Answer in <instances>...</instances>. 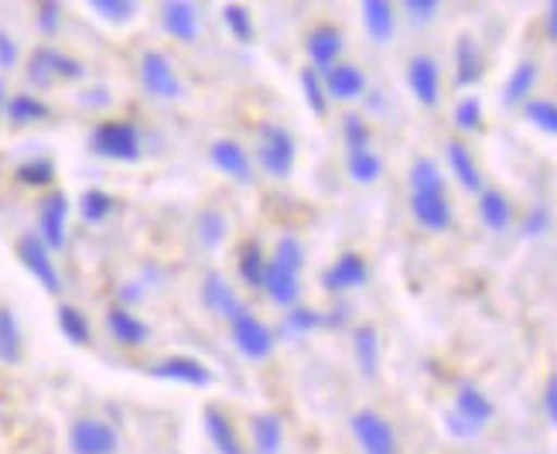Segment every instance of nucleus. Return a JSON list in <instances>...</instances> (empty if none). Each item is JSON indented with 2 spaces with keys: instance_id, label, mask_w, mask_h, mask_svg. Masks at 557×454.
<instances>
[{
  "instance_id": "f257e3e1",
  "label": "nucleus",
  "mask_w": 557,
  "mask_h": 454,
  "mask_svg": "<svg viewBox=\"0 0 557 454\" xmlns=\"http://www.w3.org/2000/svg\"><path fill=\"white\" fill-rule=\"evenodd\" d=\"M89 151L116 164H137L144 157L140 130L131 119H100L89 134Z\"/></svg>"
},
{
  "instance_id": "f03ea898",
  "label": "nucleus",
  "mask_w": 557,
  "mask_h": 454,
  "mask_svg": "<svg viewBox=\"0 0 557 454\" xmlns=\"http://www.w3.org/2000/svg\"><path fill=\"white\" fill-rule=\"evenodd\" d=\"M257 157H260V167L274 178H287L290 167H295V157H298V143H295V134L281 124H263L260 127V148H257Z\"/></svg>"
},
{
  "instance_id": "7ed1b4c3",
  "label": "nucleus",
  "mask_w": 557,
  "mask_h": 454,
  "mask_svg": "<svg viewBox=\"0 0 557 454\" xmlns=\"http://www.w3.org/2000/svg\"><path fill=\"white\" fill-rule=\"evenodd\" d=\"M14 253L24 263V270H28L48 294H62V274L55 267V256H52V250L41 243L38 232H24L14 243Z\"/></svg>"
},
{
  "instance_id": "20e7f679",
  "label": "nucleus",
  "mask_w": 557,
  "mask_h": 454,
  "mask_svg": "<svg viewBox=\"0 0 557 454\" xmlns=\"http://www.w3.org/2000/svg\"><path fill=\"white\" fill-rule=\"evenodd\" d=\"M140 86L144 92H151L154 100H178L182 96L178 68L164 52H158V48H148V52L140 55Z\"/></svg>"
},
{
  "instance_id": "39448f33",
  "label": "nucleus",
  "mask_w": 557,
  "mask_h": 454,
  "mask_svg": "<svg viewBox=\"0 0 557 454\" xmlns=\"http://www.w3.org/2000/svg\"><path fill=\"white\" fill-rule=\"evenodd\" d=\"M120 438L113 424L103 417H76L69 424V451L72 454H116Z\"/></svg>"
},
{
  "instance_id": "423d86ee",
  "label": "nucleus",
  "mask_w": 557,
  "mask_h": 454,
  "mask_svg": "<svg viewBox=\"0 0 557 454\" xmlns=\"http://www.w3.org/2000/svg\"><path fill=\"white\" fill-rule=\"evenodd\" d=\"M230 331H233V345L244 352L247 358H253V363H260V358H268L274 352V342H277L274 328L263 325L253 315V311H247V307L230 321Z\"/></svg>"
},
{
  "instance_id": "0eeeda50",
  "label": "nucleus",
  "mask_w": 557,
  "mask_h": 454,
  "mask_svg": "<svg viewBox=\"0 0 557 454\" xmlns=\"http://www.w3.org/2000/svg\"><path fill=\"white\" fill-rule=\"evenodd\" d=\"M38 236L48 250H62L69 239V196L65 191H48L38 202Z\"/></svg>"
},
{
  "instance_id": "6e6552de",
  "label": "nucleus",
  "mask_w": 557,
  "mask_h": 454,
  "mask_svg": "<svg viewBox=\"0 0 557 454\" xmlns=\"http://www.w3.org/2000/svg\"><path fill=\"white\" fill-rule=\"evenodd\" d=\"M352 434L362 447V454H397V434L391 420H383L376 411L352 414Z\"/></svg>"
},
{
  "instance_id": "1a4fd4ad",
  "label": "nucleus",
  "mask_w": 557,
  "mask_h": 454,
  "mask_svg": "<svg viewBox=\"0 0 557 454\" xmlns=\"http://www.w3.org/2000/svg\"><path fill=\"white\" fill-rule=\"evenodd\" d=\"M148 376L168 379V382H185V387H196V390L212 387V369L196 355H168L161 363L148 366Z\"/></svg>"
},
{
  "instance_id": "9d476101",
  "label": "nucleus",
  "mask_w": 557,
  "mask_h": 454,
  "mask_svg": "<svg viewBox=\"0 0 557 454\" xmlns=\"http://www.w3.org/2000/svg\"><path fill=\"white\" fill-rule=\"evenodd\" d=\"M407 86L421 106H434L442 100V68L431 55H414L407 62Z\"/></svg>"
},
{
  "instance_id": "9b49d317",
  "label": "nucleus",
  "mask_w": 557,
  "mask_h": 454,
  "mask_svg": "<svg viewBox=\"0 0 557 454\" xmlns=\"http://www.w3.org/2000/svg\"><path fill=\"white\" fill-rule=\"evenodd\" d=\"M343 31L335 28V24H319V28H311L308 38H305V48H308V59H311V68L319 72H329L338 55H343Z\"/></svg>"
},
{
  "instance_id": "f8f14e48",
  "label": "nucleus",
  "mask_w": 557,
  "mask_h": 454,
  "mask_svg": "<svg viewBox=\"0 0 557 454\" xmlns=\"http://www.w3.org/2000/svg\"><path fill=\"white\" fill-rule=\"evenodd\" d=\"M107 331L113 335V342L116 345H127V349H140V345H148L151 339V325L137 318L131 307L124 304H113L107 311Z\"/></svg>"
},
{
  "instance_id": "ddd939ff",
  "label": "nucleus",
  "mask_w": 557,
  "mask_h": 454,
  "mask_svg": "<svg viewBox=\"0 0 557 454\" xmlns=\"http://www.w3.org/2000/svg\"><path fill=\"white\" fill-rule=\"evenodd\" d=\"M209 161L220 167V172L233 181H244L250 185L253 181V161L247 154V148H239L236 140L223 137V140H212V148H209Z\"/></svg>"
},
{
  "instance_id": "4468645a",
  "label": "nucleus",
  "mask_w": 557,
  "mask_h": 454,
  "mask_svg": "<svg viewBox=\"0 0 557 454\" xmlns=\"http://www.w3.org/2000/svg\"><path fill=\"white\" fill-rule=\"evenodd\" d=\"M322 83H325V92L329 100H359L362 92H367V76H362V68L352 65V62H335L329 72H322Z\"/></svg>"
},
{
  "instance_id": "2eb2a0df",
  "label": "nucleus",
  "mask_w": 557,
  "mask_h": 454,
  "mask_svg": "<svg viewBox=\"0 0 557 454\" xmlns=\"http://www.w3.org/2000/svg\"><path fill=\"white\" fill-rule=\"evenodd\" d=\"M367 277H370L367 260H362L359 253H343L322 274V283H325V291L343 294V291H352V287H362V283H367Z\"/></svg>"
},
{
  "instance_id": "dca6fc26",
  "label": "nucleus",
  "mask_w": 557,
  "mask_h": 454,
  "mask_svg": "<svg viewBox=\"0 0 557 454\" xmlns=\"http://www.w3.org/2000/svg\"><path fill=\"white\" fill-rule=\"evenodd\" d=\"M161 28L175 41L191 45L199 38V8L185 4V0H168V4H161Z\"/></svg>"
},
{
  "instance_id": "f3484780",
  "label": "nucleus",
  "mask_w": 557,
  "mask_h": 454,
  "mask_svg": "<svg viewBox=\"0 0 557 454\" xmlns=\"http://www.w3.org/2000/svg\"><path fill=\"white\" fill-rule=\"evenodd\" d=\"M202 427H206V438L215 454H247L244 444H239L233 420L220 411V406H202Z\"/></svg>"
},
{
  "instance_id": "a211bd4d",
  "label": "nucleus",
  "mask_w": 557,
  "mask_h": 454,
  "mask_svg": "<svg viewBox=\"0 0 557 454\" xmlns=\"http://www.w3.org/2000/svg\"><path fill=\"white\" fill-rule=\"evenodd\" d=\"M202 304L206 311H212V315H220L226 321H233L239 311H244V304H239L233 283L223 277V274H206L202 280Z\"/></svg>"
},
{
  "instance_id": "6ab92c4d",
  "label": "nucleus",
  "mask_w": 557,
  "mask_h": 454,
  "mask_svg": "<svg viewBox=\"0 0 557 454\" xmlns=\"http://www.w3.org/2000/svg\"><path fill=\"white\" fill-rule=\"evenodd\" d=\"M482 52H479V41L472 35H458L455 41V86L458 89H469L482 79Z\"/></svg>"
},
{
  "instance_id": "aec40b11",
  "label": "nucleus",
  "mask_w": 557,
  "mask_h": 454,
  "mask_svg": "<svg viewBox=\"0 0 557 454\" xmlns=\"http://www.w3.org/2000/svg\"><path fill=\"white\" fill-rule=\"evenodd\" d=\"M410 212H414V219L431 232H445L455 219L445 191L442 196H410Z\"/></svg>"
},
{
  "instance_id": "412c9836",
  "label": "nucleus",
  "mask_w": 557,
  "mask_h": 454,
  "mask_svg": "<svg viewBox=\"0 0 557 454\" xmlns=\"http://www.w3.org/2000/svg\"><path fill=\"white\" fill-rule=\"evenodd\" d=\"M268 250L260 247V239H247L244 247H239V256H236V274L244 280L250 291H263V274H268Z\"/></svg>"
},
{
  "instance_id": "4be33fe9",
  "label": "nucleus",
  "mask_w": 557,
  "mask_h": 454,
  "mask_svg": "<svg viewBox=\"0 0 557 454\" xmlns=\"http://www.w3.org/2000/svg\"><path fill=\"white\" fill-rule=\"evenodd\" d=\"M263 291L281 307H295L301 298V274H290L277 263H268V274H263Z\"/></svg>"
},
{
  "instance_id": "5701e85b",
  "label": "nucleus",
  "mask_w": 557,
  "mask_h": 454,
  "mask_svg": "<svg viewBox=\"0 0 557 454\" xmlns=\"http://www.w3.org/2000/svg\"><path fill=\"white\" fill-rule=\"evenodd\" d=\"M455 414L458 417H466L472 427H486L490 420H493V403H490V396L482 393L479 387H472V382H466V387H458V393H455Z\"/></svg>"
},
{
  "instance_id": "b1692460",
  "label": "nucleus",
  "mask_w": 557,
  "mask_h": 454,
  "mask_svg": "<svg viewBox=\"0 0 557 454\" xmlns=\"http://www.w3.org/2000/svg\"><path fill=\"white\" fill-rule=\"evenodd\" d=\"M4 116L14 127H32V124H41V119L52 116V106H48L45 100H38L35 92H14L8 100Z\"/></svg>"
},
{
  "instance_id": "393cba45",
  "label": "nucleus",
  "mask_w": 557,
  "mask_h": 454,
  "mask_svg": "<svg viewBox=\"0 0 557 454\" xmlns=\"http://www.w3.org/2000/svg\"><path fill=\"white\" fill-rule=\"evenodd\" d=\"M479 219L486 223V229L503 232L506 226L513 223V205H510V199H506L503 191H496V188H482L479 191Z\"/></svg>"
},
{
  "instance_id": "a878e982",
  "label": "nucleus",
  "mask_w": 557,
  "mask_h": 454,
  "mask_svg": "<svg viewBox=\"0 0 557 454\" xmlns=\"http://www.w3.org/2000/svg\"><path fill=\"white\" fill-rule=\"evenodd\" d=\"M362 24H367V35L373 41H391L394 38V28H397V14H394V4L391 0H367L362 4Z\"/></svg>"
},
{
  "instance_id": "bb28decb",
  "label": "nucleus",
  "mask_w": 557,
  "mask_h": 454,
  "mask_svg": "<svg viewBox=\"0 0 557 454\" xmlns=\"http://www.w3.org/2000/svg\"><path fill=\"white\" fill-rule=\"evenodd\" d=\"M352 355H356L359 373L367 379H373L376 369H380V335H376L373 325H359L352 331Z\"/></svg>"
},
{
  "instance_id": "cd10ccee",
  "label": "nucleus",
  "mask_w": 557,
  "mask_h": 454,
  "mask_svg": "<svg viewBox=\"0 0 557 454\" xmlns=\"http://www.w3.org/2000/svg\"><path fill=\"white\" fill-rule=\"evenodd\" d=\"M250 441L257 454H281L284 444V424L274 414H257L250 420Z\"/></svg>"
},
{
  "instance_id": "c85d7f7f",
  "label": "nucleus",
  "mask_w": 557,
  "mask_h": 454,
  "mask_svg": "<svg viewBox=\"0 0 557 454\" xmlns=\"http://www.w3.org/2000/svg\"><path fill=\"white\" fill-rule=\"evenodd\" d=\"M537 62H520L513 72H510V79H506L503 86V103L506 106H523L530 103V92H534L537 86Z\"/></svg>"
},
{
  "instance_id": "c756f323",
  "label": "nucleus",
  "mask_w": 557,
  "mask_h": 454,
  "mask_svg": "<svg viewBox=\"0 0 557 454\" xmlns=\"http://www.w3.org/2000/svg\"><path fill=\"white\" fill-rule=\"evenodd\" d=\"M445 154H448V167H451V175L458 178V185L479 196V191H482V175H479V167H475V161H472L466 143L451 140L448 148H445Z\"/></svg>"
},
{
  "instance_id": "7c9ffc66",
  "label": "nucleus",
  "mask_w": 557,
  "mask_h": 454,
  "mask_svg": "<svg viewBox=\"0 0 557 454\" xmlns=\"http://www.w3.org/2000/svg\"><path fill=\"white\" fill-rule=\"evenodd\" d=\"M196 232H199V243L206 250H220L223 247V239L230 236V219H226V212L223 209H202L199 212V219H196Z\"/></svg>"
},
{
  "instance_id": "2f4dec72",
  "label": "nucleus",
  "mask_w": 557,
  "mask_h": 454,
  "mask_svg": "<svg viewBox=\"0 0 557 454\" xmlns=\"http://www.w3.org/2000/svg\"><path fill=\"white\" fill-rule=\"evenodd\" d=\"M442 191H445L442 167L431 157H418L414 167H410V196H442Z\"/></svg>"
},
{
  "instance_id": "473e14b6",
  "label": "nucleus",
  "mask_w": 557,
  "mask_h": 454,
  "mask_svg": "<svg viewBox=\"0 0 557 454\" xmlns=\"http://www.w3.org/2000/svg\"><path fill=\"white\" fill-rule=\"evenodd\" d=\"M21 352H24V339H21V325L14 318L11 307H0V363H21Z\"/></svg>"
},
{
  "instance_id": "72a5a7b5",
  "label": "nucleus",
  "mask_w": 557,
  "mask_h": 454,
  "mask_svg": "<svg viewBox=\"0 0 557 454\" xmlns=\"http://www.w3.org/2000/svg\"><path fill=\"white\" fill-rule=\"evenodd\" d=\"M55 321H59V331L65 335V339H69L72 345H89L92 328H89V318L83 315V311H79L76 304H59Z\"/></svg>"
},
{
  "instance_id": "f704fd0d",
  "label": "nucleus",
  "mask_w": 557,
  "mask_h": 454,
  "mask_svg": "<svg viewBox=\"0 0 557 454\" xmlns=\"http://www.w3.org/2000/svg\"><path fill=\"white\" fill-rule=\"evenodd\" d=\"M113 209H116V199L110 196V191H103V188H86L83 196H79V215H83V223L100 226V223L110 219Z\"/></svg>"
},
{
  "instance_id": "c9c22d12",
  "label": "nucleus",
  "mask_w": 557,
  "mask_h": 454,
  "mask_svg": "<svg viewBox=\"0 0 557 454\" xmlns=\"http://www.w3.org/2000/svg\"><path fill=\"white\" fill-rule=\"evenodd\" d=\"M14 178L24 188H52L55 181V161L52 157H32V161H21L14 167Z\"/></svg>"
},
{
  "instance_id": "e433bc0d",
  "label": "nucleus",
  "mask_w": 557,
  "mask_h": 454,
  "mask_svg": "<svg viewBox=\"0 0 557 454\" xmlns=\"http://www.w3.org/2000/svg\"><path fill=\"white\" fill-rule=\"evenodd\" d=\"M325 325V315L322 311H314V307H305V304H295V307H287V315L281 321V335H308L314 328H322Z\"/></svg>"
},
{
  "instance_id": "4c0bfd02",
  "label": "nucleus",
  "mask_w": 557,
  "mask_h": 454,
  "mask_svg": "<svg viewBox=\"0 0 557 454\" xmlns=\"http://www.w3.org/2000/svg\"><path fill=\"white\" fill-rule=\"evenodd\" d=\"M223 24H226V31H230L236 41H244V45H250V41L257 38L253 14H250L244 4H226V8H223Z\"/></svg>"
},
{
  "instance_id": "58836bf2",
  "label": "nucleus",
  "mask_w": 557,
  "mask_h": 454,
  "mask_svg": "<svg viewBox=\"0 0 557 454\" xmlns=\"http://www.w3.org/2000/svg\"><path fill=\"white\" fill-rule=\"evenodd\" d=\"M346 164H349V178L359 181V185H373L383 175V161L373 151H352L346 157Z\"/></svg>"
},
{
  "instance_id": "ea45409f",
  "label": "nucleus",
  "mask_w": 557,
  "mask_h": 454,
  "mask_svg": "<svg viewBox=\"0 0 557 454\" xmlns=\"http://www.w3.org/2000/svg\"><path fill=\"white\" fill-rule=\"evenodd\" d=\"M301 92H305V103L314 116H325L329 113V92H325V83L322 76L314 72L311 65L301 68Z\"/></svg>"
},
{
  "instance_id": "a19ab883",
  "label": "nucleus",
  "mask_w": 557,
  "mask_h": 454,
  "mask_svg": "<svg viewBox=\"0 0 557 454\" xmlns=\"http://www.w3.org/2000/svg\"><path fill=\"white\" fill-rule=\"evenodd\" d=\"M271 263H277V267L290 270V274H301L305 270V250L295 236H281L277 239V247L271 253Z\"/></svg>"
},
{
  "instance_id": "79ce46f5",
  "label": "nucleus",
  "mask_w": 557,
  "mask_h": 454,
  "mask_svg": "<svg viewBox=\"0 0 557 454\" xmlns=\"http://www.w3.org/2000/svg\"><path fill=\"white\" fill-rule=\"evenodd\" d=\"M48 65H52L55 83H79L86 76V65L79 59L59 52V48H52V45H48Z\"/></svg>"
},
{
  "instance_id": "37998d69",
  "label": "nucleus",
  "mask_w": 557,
  "mask_h": 454,
  "mask_svg": "<svg viewBox=\"0 0 557 454\" xmlns=\"http://www.w3.org/2000/svg\"><path fill=\"white\" fill-rule=\"evenodd\" d=\"M523 116H527L537 130L557 137V103H554V100H530V103H523Z\"/></svg>"
},
{
  "instance_id": "c03bdc74",
  "label": "nucleus",
  "mask_w": 557,
  "mask_h": 454,
  "mask_svg": "<svg viewBox=\"0 0 557 454\" xmlns=\"http://www.w3.org/2000/svg\"><path fill=\"white\" fill-rule=\"evenodd\" d=\"M343 137H346L349 154H352V151H370L373 134H370V124H367V119H362L359 113H349V116L343 119Z\"/></svg>"
},
{
  "instance_id": "a18cd8bd",
  "label": "nucleus",
  "mask_w": 557,
  "mask_h": 454,
  "mask_svg": "<svg viewBox=\"0 0 557 454\" xmlns=\"http://www.w3.org/2000/svg\"><path fill=\"white\" fill-rule=\"evenodd\" d=\"M96 11V17H103L110 24H124L137 14V4L134 0H92L89 4Z\"/></svg>"
},
{
  "instance_id": "49530a36",
  "label": "nucleus",
  "mask_w": 557,
  "mask_h": 454,
  "mask_svg": "<svg viewBox=\"0 0 557 454\" xmlns=\"http://www.w3.org/2000/svg\"><path fill=\"white\" fill-rule=\"evenodd\" d=\"M62 4L59 0H41V4L35 8V21H38V31L45 35V38H55L59 35V28H62Z\"/></svg>"
},
{
  "instance_id": "de8ad7c7",
  "label": "nucleus",
  "mask_w": 557,
  "mask_h": 454,
  "mask_svg": "<svg viewBox=\"0 0 557 454\" xmlns=\"http://www.w3.org/2000/svg\"><path fill=\"white\" fill-rule=\"evenodd\" d=\"M28 83L38 86V89H48V86L55 83L52 65H48V45H41V48H35V52H32V59H28Z\"/></svg>"
},
{
  "instance_id": "09e8293b",
  "label": "nucleus",
  "mask_w": 557,
  "mask_h": 454,
  "mask_svg": "<svg viewBox=\"0 0 557 454\" xmlns=\"http://www.w3.org/2000/svg\"><path fill=\"white\" fill-rule=\"evenodd\" d=\"M455 127L469 130V134L482 127V103H479V96H466V100H458V106H455Z\"/></svg>"
},
{
  "instance_id": "8fccbe9b",
  "label": "nucleus",
  "mask_w": 557,
  "mask_h": 454,
  "mask_svg": "<svg viewBox=\"0 0 557 454\" xmlns=\"http://www.w3.org/2000/svg\"><path fill=\"white\" fill-rule=\"evenodd\" d=\"M550 219H554V215H550L547 205H534V209L523 215V232L527 236H544L550 229Z\"/></svg>"
},
{
  "instance_id": "3c124183",
  "label": "nucleus",
  "mask_w": 557,
  "mask_h": 454,
  "mask_svg": "<svg viewBox=\"0 0 557 454\" xmlns=\"http://www.w3.org/2000/svg\"><path fill=\"white\" fill-rule=\"evenodd\" d=\"M404 11L414 24H428V21H434V14H438V0H407Z\"/></svg>"
},
{
  "instance_id": "603ef678",
  "label": "nucleus",
  "mask_w": 557,
  "mask_h": 454,
  "mask_svg": "<svg viewBox=\"0 0 557 454\" xmlns=\"http://www.w3.org/2000/svg\"><path fill=\"white\" fill-rule=\"evenodd\" d=\"M17 59H21V52H17V41H14L8 31H0V68H4V72L17 68Z\"/></svg>"
},
{
  "instance_id": "864d4df0",
  "label": "nucleus",
  "mask_w": 557,
  "mask_h": 454,
  "mask_svg": "<svg viewBox=\"0 0 557 454\" xmlns=\"http://www.w3.org/2000/svg\"><path fill=\"white\" fill-rule=\"evenodd\" d=\"M445 427H448V434L462 438V441H466V438H475V434H479V427H472V424H469L466 417H458L455 411H448V414H445Z\"/></svg>"
},
{
  "instance_id": "5fc2aeb1",
  "label": "nucleus",
  "mask_w": 557,
  "mask_h": 454,
  "mask_svg": "<svg viewBox=\"0 0 557 454\" xmlns=\"http://www.w3.org/2000/svg\"><path fill=\"white\" fill-rule=\"evenodd\" d=\"M544 411H547V417L554 420V427H557V373L547 379V390H544Z\"/></svg>"
},
{
  "instance_id": "6e6d98bb",
  "label": "nucleus",
  "mask_w": 557,
  "mask_h": 454,
  "mask_svg": "<svg viewBox=\"0 0 557 454\" xmlns=\"http://www.w3.org/2000/svg\"><path fill=\"white\" fill-rule=\"evenodd\" d=\"M544 31L550 41H557V0H550L547 4V14H544Z\"/></svg>"
},
{
  "instance_id": "4d7b16f0",
  "label": "nucleus",
  "mask_w": 557,
  "mask_h": 454,
  "mask_svg": "<svg viewBox=\"0 0 557 454\" xmlns=\"http://www.w3.org/2000/svg\"><path fill=\"white\" fill-rule=\"evenodd\" d=\"M120 298H124V301H140V287H124V291H120Z\"/></svg>"
},
{
  "instance_id": "13d9d810",
  "label": "nucleus",
  "mask_w": 557,
  "mask_h": 454,
  "mask_svg": "<svg viewBox=\"0 0 557 454\" xmlns=\"http://www.w3.org/2000/svg\"><path fill=\"white\" fill-rule=\"evenodd\" d=\"M8 100H11V96L4 89V79H0V116H4V110H8Z\"/></svg>"
}]
</instances>
